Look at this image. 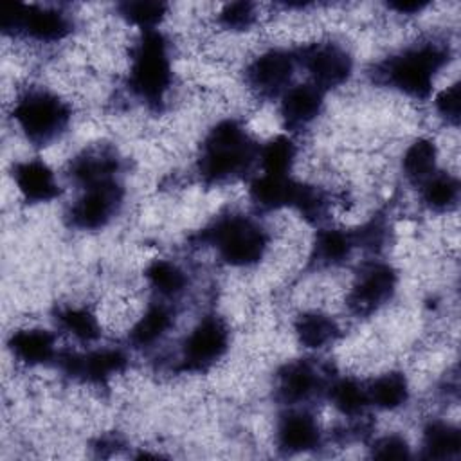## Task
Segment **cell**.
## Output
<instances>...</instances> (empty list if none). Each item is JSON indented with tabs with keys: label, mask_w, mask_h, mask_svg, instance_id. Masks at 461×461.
<instances>
[{
	"label": "cell",
	"mask_w": 461,
	"mask_h": 461,
	"mask_svg": "<svg viewBox=\"0 0 461 461\" xmlns=\"http://www.w3.org/2000/svg\"><path fill=\"white\" fill-rule=\"evenodd\" d=\"M259 144L236 119L216 122L205 135L200 155L198 173L207 184H223L240 178L258 160Z\"/></svg>",
	"instance_id": "obj_1"
},
{
	"label": "cell",
	"mask_w": 461,
	"mask_h": 461,
	"mask_svg": "<svg viewBox=\"0 0 461 461\" xmlns=\"http://www.w3.org/2000/svg\"><path fill=\"white\" fill-rule=\"evenodd\" d=\"M448 47L436 41L414 43L376 67V76L412 99H427L439 70L448 61Z\"/></svg>",
	"instance_id": "obj_2"
},
{
	"label": "cell",
	"mask_w": 461,
	"mask_h": 461,
	"mask_svg": "<svg viewBox=\"0 0 461 461\" xmlns=\"http://www.w3.org/2000/svg\"><path fill=\"white\" fill-rule=\"evenodd\" d=\"M173 83L167 41L157 29L142 31L131 49L128 86L149 108H158Z\"/></svg>",
	"instance_id": "obj_3"
},
{
	"label": "cell",
	"mask_w": 461,
	"mask_h": 461,
	"mask_svg": "<svg viewBox=\"0 0 461 461\" xmlns=\"http://www.w3.org/2000/svg\"><path fill=\"white\" fill-rule=\"evenodd\" d=\"M200 241L212 247L229 267H252L259 263L268 249L267 230L249 216L229 214L218 218L202 230Z\"/></svg>",
	"instance_id": "obj_4"
},
{
	"label": "cell",
	"mask_w": 461,
	"mask_h": 461,
	"mask_svg": "<svg viewBox=\"0 0 461 461\" xmlns=\"http://www.w3.org/2000/svg\"><path fill=\"white\" fill-rule=\"evenodd\" d=\"M70 106L47 88H29L13 106V119L25 139L38 146L54 142L68 126Z\"/></svg>",
	"instance_id": "obj_5"
},
{
	"label": "cell",
	"mask_w": 461,
	"mask_h": 461,
	"mask_svg": "<svg viewBox=\"0 0 461 461\" xmlns=\"http://www.w3.org/2000/svg\"><path fill=\"white\" fill-rule=\"evenodd\" d=\"M2 31L38 43H54L70 34L72 20L54 7L9 2L2 7Z\"/></svg>",
	"instance_id": "obj_6"
},
{
	"label": "cell",
	"mask_w": 461,
	"mask_h": 461,
	"mask_svg": "<svg viewBox=\"0 0 461 461\" xmlns=\"http://www.w3.org/2000/svg\"><path fill=\"white\" fill-rule=\"evenodd\" d=\"M122 198L124 191L115 178L83 187L81 196L70 205L67 220L77 230H99L119 212Z\"/></svg>",
	"instance_id": "obj_7"
},
{
	"label": "cell",
	"mask_w": 461,
	"mask_h": 461,
	"mask_svg": "<svg viewBox=\"0 0 461 461\" xmlns=\"http://www.w3.org/2000/svg\"><path fill=\"white\" fill-rule=\"evenodd\" d=\"M295 59L310 76V83L317 85L321 90L344 85L353 72L349 52L331 41L308 43L295 52Z\"/></svg>",
	"instance_id": "obj_8"
},
{
	"label": "cell",
	"mask_w": 461,
	"mask_h": 461,
	"mask_svg": "<svg viewBox=\"0 0 461 461\" xmlns=\"http://www.w3.org/2000/svg\"><path fill=\"white\" fill-rule=\"evenodd\" d=\"M229 328L216 315L203 317L182 344V367L202 371L220 360L229 348Z\"/></svg>",
	"instance_id": "obj_9"
},
{
	"label": "cell",
	"mask_w": 461,
	"mask_h": 461,
	"mask_svg": "<svg viewBox=\"0 0 461 461\" xmlns=\"http://www.w3.org/2000/svg\"><path fill=\"white\" fill-rule=\"evenodd\" d=\"M295 54L285 49H268L256 56L247 70L245 81L259 97L283 95L295 72Z\"/></svg>",
	"instance_id": "obj_10"
},
{
	"label": "cell",
	"mask_w": 461,
	"mask_h": 461,
	"mask_svg": "<svg viewBox=\"0 0 461 461\" xmlns=\"http://www.w3.org/2000/svg\"><path fill=\"white\" fill-rule=\"evenodd\" d=\"M396 272L387 263H369L358 274L348 294V306L355 315H369L385 304L396 290Z\"/></svg>",
	"instance_id": "obj_11"
},
{
	"label": "cell",
	"mask_w": 461,
	"mask_h": 461,
	"mask_svg": "<svg viewBox=\"0 0 461 461\" xmlns=\"http://www.w3.org/2000/svg\"><path fill=\"white\" fill-rule=\"evenodd\" d=\"M61 371L68 376L88 382V384H104L112 376L124 371L128 358L117 348H97L86 353H63L56 357Z\"/></svg>",
	"instance_id": "obj_12"
},
{
	"label": "cell",
	"mask_w": 461,
	"mask_h": 461,
	"mask_svg": "<svg viewBox=\"0 0 461 461\" xmlns=\"http://www.w3.org/2000/svg\"><path fill=\"white\" fill-rule=\"evenodd\" d=\"M276 443L285 454H301L319 447L321 429L315 416L301 409L285 412L276 427Z\"/></svg>",
	"instance_id": "obj_13"
},
{
	"label": "cell",
	"mask_w": 461,
	"mask_h": 461,
	"mask_svg": "<svg viewBox=\"0 0 461 461\" xmlns=\"http://www.w3.org/2000/svg\"><path fill=\"white\" fill-rule=\"evenodd\" d=\"M321 387L322 376L308 360L288 362L277 373V398L285 405H301L315 396Z\"/></svg>",
	"instance_id": "obj_14"
},
{
	"label": "cell",
	"mask_w": 461,
	"mask_h": 461,
	"mask_svg": "<svg viewBox=\"0 0 461 461\" xmlns=\"http://www.w3.org/2000/svg\"><path fill=\"white\" fill-rule=\"evenodd\" d=\"M13 182L29 203H47L59 196L54 171L40 158H29L13 166Z\"/></svg>",
	"instance_id": "obj_15"
},
{
	"label": "cell",
	"mask_w": 461,
	"mask_h": 461,
	"mask_svg": "<svg viewBox=\"0 0 461 461\" xmlns=\"http://www.w3.org/2000/svg\"><path fill=\"white\" fill-rule=\"evenodd\" d=\"M304 182L294 180L290 175L261 173L249 185V198L263 211H276L283 207L295 209Z\"/></svg>",
	"instance_id": "obj_16"
},
{
	"label": "cell",
	"mask_w": 461,
	"mask_h": 461,
	"mask_svg": "<svg viewBox=\"0 0 461 461\" xmlns=\"http://www.w3.org/2000/svg\"><path fill=\"white\" fill-rule=\"evenodd\" d=\"M324 104V90L313 83L288 86L281 95V117L290 130H301L313 122Z\"/></svg>",
	"instance_id": "obj_17"
},
{
	"label": "cell",
	"mask_w": 461,
	"mask_h": 461,
	"mask_svg": "<svg viewBox=\"0 0 461 461\" xmlns=\"http://www.w3.org/2000/svg\"><path fill=\"white\" fill-rule=\"evenodd\" d=\"M7 346L13 357L25 366H41L58 357L56 337L43 328H23L13 331Z\"/></svg>",
	"instance_id": "obj_18"
},
{
	"label": "cell",
	"mask_w": 461,
	"mask_h": 461,
	"mask_svg": "<svg viewBox=\"0 0 461 461\" xmlns=\"http://www.w3.org/2000/svg\"><path fill=\"white\" fill-rule=\"evenodd\" d=\"M119 169V158L113 151L103 148L85 149L81 155L72 158L70 162V176L72 180L83 187L113 180L115 171Z\"/></svg>",
	"instance_id": "obj_19"
},
{
	"label": "cell",
	"mask_w": 461,
	"mask_h": 461,
	"mask_svg": "<svg viewBox=\"0 0 461 461\" xmlns=\"http://www.w3.org/2000/svg\"><path fill=\"white\" fill-rule=\"evenodd\" d=\"M295 337L301 346L308 349H321L331 342L340 333L337 321L322 312H304L295 321Z\"/></svg>",
	"instance_id": "obj_20"
},
{
	"label": "cell",
	"mask_w": 461,
	"mask_h": 461,
	"mask_svg": "<svg viewBox=\"0 0 461 461\" xmlns=\"http://www.w3.org/2000/svg\"><path fill=\"white\" fill-rule=\"evenodd\" d=\"M423 456L429 459H450L461 452V432L445 420H432L421 434Z\"/></svg>",
	"instance_id": "obj_21"
},
{
	"label": "cell",
	"mask_w": 461,
	"mask_h": 461,
	"mask_svg": "<svg viewBox=\"0 0 461 461\" xmlns=\"http://www.w3.org/2000/svg\"><path fill=\"white\" fill-rule=\"evenodd\" d=\"M367 387V398L369 405L380 409V411H394L405 405L409 398V384L407 378L398 371H389L385 375L376 376Z\"/></svg>",
	"instance_id": "obj_22"
},
{
	"label": "cell",
	"mask_w": 461,
	"mask_h": 461,
	"mask_svg": "<svg viewBox=\"0 0 461 461\" xmlns=\"http://www.w3.org/2000/svg\"><path fill=\"white\" fill-rule=\"evenodd\" d=\"M438 148L434 140L420 137L403 153L402 169L409 182L421 185L429 176H432L438 169Z\"/></svg>",
	"instance_id": "obj_23"
},
{
	"label": "cell",
	"mask_w": 461,
	"mask_h": 461,
	"mask_svg": "<svg viewBox=\"0 0 461 461\" xmlns=\"http://www.w3.org/2000/svg\"><path fill=\"white\" fill-rule=\"evenodd\" d=\"M173 326V315L164 304H151L131 326L130 342L137 348L157 344Z\"/></svg>",
	"instance_id": "obj_24"
},
{
	"label": "cell",
	"mask_w": 461,
	"mask_h": 461,
	"mask_svg": "<svg viewBox=\"0 0 461 461\" xmlns=\"http://www.w3.org/2000/svg\"><path fill=\"white\" fill-rule=\"evenodd\" d=\"M331 405L344 416L357 418L369 407L367 387L357 378H339L328 387Z\"/></svg>",
	"instance_id": "obj_25"
},
{
	"label": "cell",
	"mask_w": 461,
	"mask_h": 461,
	"mask_svg": "<svg viewBox=\"0 0 461 461\" xmlns=\"http://www.w3.org/2000/svg\"><path fill=\"white\" fill-rule=\"evenodd\" d=\"M420 187H421V200L430 211L445 212L457 205L459 182L450 173L436 171Z\"/></svg>",
	"instance_id": "obj_26"
},
{
	"label": "cell",
	"mask_w": 461,
	"mask_h": 461,
	"mask_svg": "<svg viewBox=\"0 0 461 461\" xmlns=\"http://www.w3.org/2000/svg\"><path fill=\"white\" fill-rule=\"evenodd\" d=\"M353 247L355 243L351 232H342L339 229H322L315 236L312 247V259L319 265H337L349 256Z\"/></svg>",
	"instance_id": "obj_27"
},
{
	"label": "cell",
	"mask_w": 461,
	"mask_h": 461,
	"mask_svg": "<svg viewBox=\"0 0 461 461\" xmlns=\"http://www.w3.org/2000/svg\"><path fill=\"white\" fill-rule=\"evenodd\" d=\"M297 148L292 139L285 135H276L263 146H259L258 162L261 164L263 173L268 175H290V169L295 162Z\"/></svg>",
	"instance_id": "obj_28"
},
{
	"label": "cell",
	"mask_w": 461,
	"mask_h": 461,
	"mask_svg": "<svg viewBox=\"0 0 461 461\" xmlns=\"http://www.w3.org/2000/svg\"><path fill=\"white\" fill-rule=\"evenodd\" d=\"M144 277L148 279L149 286L162 297H175L182 294L187 285L185 272L167 259L151 261L144 270Z\"/></svg>",
	"instance_id": "obj_29"
},
{
	"label": "cell",
	"mask_w": 461,
	"mask_h": 461,
	"mask_svg": "<svg viewBox=\"0 0 461 461\" xmlns=\"http://www.w3.org/2000/svg\"><path fill=\"white\" fill-rule=\"evenodd\" d=\"M58 324L70 337L79 342H94L101 337V324L97 317L81 306H67L58 312Z\"/></svg>",
	"instance_id": "obj_30"
},
{
	"label": "cell",
	"mask_w": 461,
	"mask_h": 461,
	"mask_svg": "<svg viewBox=\"0 0 461 461\" xmlns=\"http://www.w3.org/2000/svg\"><path fill=\"white\" fill-rule=\"evenodd\" d=\"M119 16L142 31H153L167 13V4L158 0H128L117 4Z\"/></svg>",
	"instance_id": "obj_31"
},
{
	"label": "cell",
	"mask_w": 461,
	"mask_h": 461,
	"mask_svg": "<svg viewBox=\"0 0 461 461\" xmlns=\"http://www.w3.org/2000/svg\"><path fill=\"white\" fill-rule=\"evenodd\" d=\"M258 20L256 5L250 2L225 4L218 13V23L227 31H247Z\"/></svg>",
	"instance_id": "obj_32"
},
{
	"label": "cell",
	"mask_w": 461,
	"mask_h": 461,
	"mask_svg": "<svg viewBox=\"0 0 461 461\" xmlns=\"http://www.w3.org/2000/svg\"><path fill=\"white\" fill-rule=\"evenodd\" d=\"M434 108L445 122L457 126V122H459V81L448 85L436 95Z\"/></svg>",
	"instance_id": "obj_33"
},
{
	"label": "cell",
	"mask_w": 461,
	"mask_h": 461,
	"mask_svg": "<svg viewBox=\"0 0 461 461\" xmlns=\"http://www.w3.org/2000/svg\"><path fill=\"white\" fill-rule=\"evenodd\" d=\"M371 456L378 459H407L411 457V447L405 438L398 434H387L373 443Z\"/></svg>",
	"instance_id": "obj_34"
},
{
	"label": "cell",
	"mask_w": 461,
	"mask_h": 461,
	"mask_svg": "<svg viewBox=\"0 0 461 461\" xmlns=\"http://www.w3.org/2000/svg\"><path fill=\"white\" fill-rule=\"evenodd\" d=\"M429 5V2H421V0H398V2H389L387 7L396 11L398 14H416L420 11H423Z\"/></svg>",
	"instance_id": "obj_35"
}]
</instances>
